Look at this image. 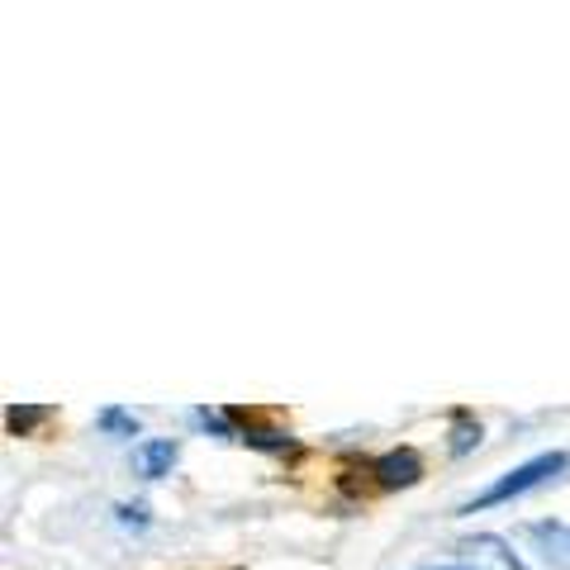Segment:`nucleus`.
I'll return each mask as SVG.
<instances>
[{
    "instance_id": "f257e3e1",
    "label": "nucleus",
    "mask_w": 570,
    "mask_h": 570,
    "mask_svg": "<svg viewBox=\"0 0 570 570\" xmlns=\"http://www.w3.org/2000/svg\"><path fill=\"white\" fill-rule=\"evenodd\" d=\"M570 466V456L566 452H542V456H532V461H523V466H513V471H504L494 480L490 490H480L475 499H466L456 513H475V509H494V504H509V499H519V494H528V490H538V485H547L551 475H561Z\"/></svg>"
},
{
    "instance_id": "f03ea898",
    "label": "nucleus",
    "mask_w": 570,
    "mask_h": 570,
    "mask_svg": "<svg viewBox=\"0 0 570 570\" xmlns=\"http://www.w3.org/2000/svg\"><path fill=\"white\" fill-rule=\"evenodd\" d=\"M523 542H528L532 557H538V566H547V570H570V523H557V519L528 523V528H523Z\"/></svg>"
},
{
    "instance_id": "7ed1b4c3",
    "label": "nucleus",
    "mask_w": 570,
    "mask_h": 570,
    "mask_svg": "<svg viewBox=\"0 0 570 570\" xmlns=\"http://www.w3.org/2000/svg\"><path fill=\"white\" fill-rule=\"evenodd\" d=\"M371 475H376L385 490H404V485H419L423 461H419V452H414V448H395V452L376 456V466H371Z\"/></svg>"
},
{
    "instance_id": "20e7f679",
    "label": "nucleus",
    "mask_w": 570,
    "mask_h": 570,
    "mask_svg": "<svg viewBox=\"0 0 570 570\" xmlns=\"http://www.w3.org/2000/svg\"><path fill=\"white\" fill-rule=\"evenodd\" d=\"M176 456H181V448H176L171 438H148V442L134 448V466H138L142 480H163V475H171Z\"/></svg>"
},
{
    "instance_id": "39448f33",
    "label": "nucleus",
    "mask_w": 570,
    "mask_h": 570,
    "mask_svg": "<svg viewBox=\"0 0 570 570\" xmlns=\"http://www.w3.org/2000/svg\"><path fill=\"white\" fill-rule=\"evenodd\" d=\"M96 423H100V433H110V438H134L138 433V414H129V409H100Z\"/></svg>"
},
{
    "instance_id": "423d86ee",
    "label": "nucleus",
    "mask_w": 570,
    "mask_h": 570,
    "mask_svg": "<svg viewBox=\"0 0 570 570\" xmlns=\"http://www.w3.org/2000/svg\"><path fill=\"white\" fill-rule=\"evenodd\" d=\"M471 448H480V423L471 414H456L452 419V456H466Z\"/></svg>"
},
{
    "instance_id": "0eeeda50",
    "label": "nucleus",
    "mask_w": 570,
    "mask_h": 570,
    "mask_svg": "<svg viewBox=\"0 0 570 570\" xmlns=\"http://www.w3.org/2000/svg\"><path fill=\"white\" fill-rule=\"evenodd\" d=\"M48 419V409H39V404H14L10 414H6V423H10V433H20V438H29L33 428H39Z\"/></svg>"
},
{
    "instance_id": "6e6552de",
    "label": "nucleus",
    "mask_w": 570,
    "mask_h": 570,
    "mask_svg": "<svg viewBox=\"0 0 570 570\" xmlns=\"http://www.w3.org/2000/svg\"><path fill=\"white\" fill-rule=\"evenodd\" d=\"M190 419L200 423L205 433H219V438H243L238 428H234V414H224V409H195Z\"/></svg>"
},
{
    "instance_id": "1a4fd4ad",
    "label": "nucleus",
    "mask_w": 570,
    "mask_h": 570,
    "mask_svg": "<svg viewBox=\"0 0 570 570\" xmlns=\"http://www.w3.org/2000/svg\"><path fill=\"white\" fill-rule=\"evenodd\" d=\"M119 519H124V523H148V509H142V504H134V509L124 504V509H119Z\"/></svg>"
},
{
    "instance_id": "9d476101",
    "label": "nucleus",
    "mask_w": 570,
    "mask_h": 570,
    "mask_svg": "<svg viewBox=\"0 0 570 570\" xmlns=\"http://www.w3.org/2000/svg\"><path fill=\"white\" fill-rule=\"evenodd\" d=\"M428 570H475V566H428Z\"/></svg>"
}]
</instances>
